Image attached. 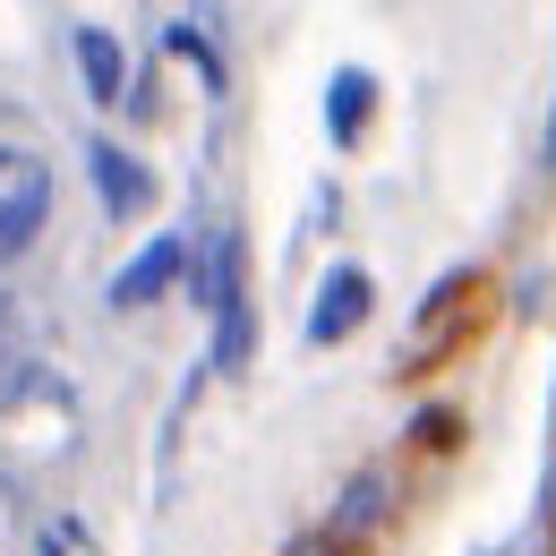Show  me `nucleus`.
<instances>
[{
	"label": "nucleus",
	"instance_id": "nucleus-1",
	"mask_svg": "<svg viewBox=\"0 0 556 556\" xmlns=\"http://www.w3.org/2000/svg\"><path fill=\"white\" fill-rule=\"evenodd\" d=\"M43 214H52V172H43V154L0 146V266H17V257L35 249Z\"/></svg>",
	"mask_w": 556,
	"mask_h": 556
},
{
	"label": "nucleus",
	"instance_id": "nucleus-2",
	"mask_svg": "<svg viewBox=\"0 0 556 556\" xmlns=\"http://www.w3.org/2000/svg\"><path fill=\"white\" fill-rule=\"evenodd\" d=\"M180 275H189V240H180V231H163V240H146L138 257L112 275V308H154Z\"/></svg>",
	"mask_w": 556,
	"mask_h": 556
},
{
	"label": "nucleus",
	"instance_id": "nucleus-3",
	"mask_svg": "<svg viewBox=\"0 0 556 556\" xmlns=\"http://www.w3.org/2000/svg\"><path fill=\"white\" fill-rule=\"evenodd\" d=\"M359 326H368V275H359V266H334V275L317 282V308H308V343L334 351V343H351Z\"/></svg>",
	"mask_w": 556,
	"mask_h": 556
},
{
	"label": "nucleus",
	"instance_id": "nucleus-4",
	"mask_svg": "<svg viewBox=\"0 0 556 556\" xmlns=\"http://www.w3.org/2000/svg\"><path fill=\"white\" fill-rule=\"evenodd\" d=\"M480 291H488V282L471 275V266L437 282V291H428V308H419V326H412V359H437V343H454V334H463V308H471Z\"/></svg>",
	"mask_w": 556,
	"mask_h": 556
},
{
	"label": "nucleus",
	"instance_id": "nucleus-5",
	"mask_svg": "<svg viewBox=\"0 0 556 556\" xmlns=\"http://www.w3.org/2000/svg\"><path fill=\"white\" fill-rule=\"evenodd\" d=\"M368 112H377V77H368V70H334V86H326V138L359 146Z\"/></svg>",
	"mask_w": 556,
	"mask_h": 556
},
{
	"label": "nucleus",
	"instance_id": "nucleus-6",
	"mask_svg": "<svg viewBox=\"0 0 556 556\" xmlns=\"http://www.w3.org/2000/svg\"><path fill=\"white\" fill-rule=\"evenodd\" d=\"M86 163H94V189H103V214H146L154 180L138 172V154H121V146H94Z\"/></svg>",
	"mask_w": 556,
	"mask_h": 556
},
{
	"label": "nucleus",
	"instance_id": "nucleus-7",
	"mask_svg": "<svg viewBox=\"0 0 556 556\" xmlns=\"http://www.w3.org/2000/svg\"><path fill=\"white\" fill-rule=\"evenodd\" d=\"M77 77H86V94H94V103H121L129 61H121V43H112L103 26H77Z\"/></svg>",
	"mask_w": 556,
	"mask_h": 556
},
{
	"label": "nucleus",
	"instance_id": "nucleus-8",
	"mask_svg": "<svg viewBox=\"0 0 556 556\" xmlns=\"http://www.w3.org/2000/svg\"><path fill=\"white\" fill-rule=\"evenodd\" d=\"M540 540H548V556H556V471H548V505H540Z\"/></svg>",
	"mask_w": 556,
	"mask_h": 556
},
{
	"label": "nucleus",
	"instance_id": "nucleus-9",
	"mask_svg": "<svg viewBox=\"0 0 556 556\" xmlns=\"http://www.w3.org/2000/svg\"><path fill=\"white\" fill-rule=\"evenodd\" d=\"M548 154H556V112H548Z\"/></svg>",
	"mask_w": 556,
	"mask_h": 556
}]
</instances>
